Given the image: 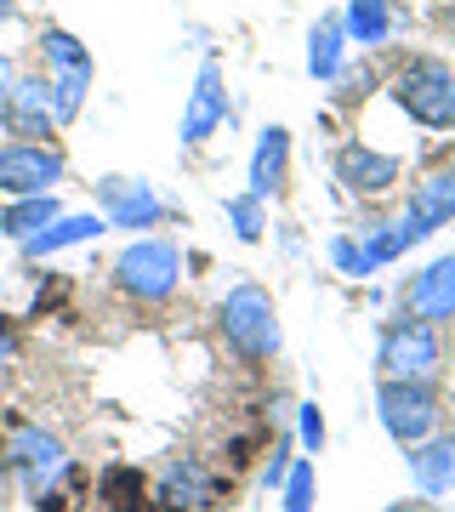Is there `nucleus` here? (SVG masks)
I'll list each match as a JSON object with an SVG mask.
<instances>
[{"instance_id":"f257e3e1","label":"nucleus","mask_w":455,"mask_h":512,"mask_svg":"<svg viewBox=\"0 0 455 512\" xmlns=\"http://www.w3.org/2000/svg\"><path fill=\"white\" fill-rule=\"evenodd\" d=\"M393 103L427 131H455V69L438 57H416L393 74Z\"/></svg>"},{"instance_id":"f03ea898","label":"nucleus","mask_w":455,"mask_h":512,"mask_svg":"<svg viewBox=\"0 0 455 512\" xmlns=\"http://www.w3.org/2000/svg\"><path fill=\"white\" fill-rule=\"evenodd\" d=\"M217 325L239 359H273L279 353V313L262 285H234L217 302Z\"/></svg>"},{"instance_id":"7ed1b4c3","label":"nucleus","mask_w":455,"mask_h":512,"mask_svg":"<svg viewBox=\"0 0 455 512\" xmlns=\"http://www.w3.org/2000/svg\"><path fill=\"white\" fill-rule=\"evenodd\" d=\"M0 456H6V473L18 478L35 501L40 495H52V484L69 473V450H63V439L46 433V427H35V421H12V427H6V444H0Z\"/></svg>"},{"instance_id":"20e7f679","label":"nucleus","mask_w":455,"mask_h":512,"mask_svg":"<svg viewBox=\"0 0 455 512\" xmlns=\"http://www.w3.org/2000/svg\"><path fill=\"white\" fill-rule=\"evenodd\" d=\"M40 57H46V92H52L57 126H69L74 114L86 109V92H91V52L69 35V29H46V35H40Z\"/></svg>"},{"instance_id":"39448f33","label":"nucleus","mask_w":455,"mask_h":512,"mask_svg":"<svg viewBox=\"0 0 455 512\" xmlns=\"http://www.w3.org/2000/svg\"><path fill=\"white\" fill-rule=\"evenodd\" d=\"M182 279V251L171 239H131L126 251L114 256V285L137 302H165Z\"/></svg>"},{"instance_id":"423d86ee","label":"nucleus","mask_w":455,"mask_h":512,"mask_svg":"<svg viewBox=\"0 0 455 512\" xmlns=\"http://www.w3.org/2000/svg\"><path fill=\"white\" fill-rule=\"evenodd\" d=\"M382 370L393 382H433L444 370V336L427 319H399L382 330Z\"/></svg>"},{"instance_id":"0eeeda50","label":"nucleus","mask_w":455,"mask_h":512,"mask_svg":"<svg viewBox=\"0 0 455 512\" xmlns=\"http://www.w3.org/2000/svg\"><path fill=\"white\" fill-rule=\"evenodd\" d=\"M63 177H69V154L63 148L23 143V137L0 143V194H12V200H23V194H52Z\"/></svg>"},{"instance_id":"6e6552de","label":"nucleus","mask_w":455,"mask_h":512,"mask_svg":"<svg viewBox=\"0 0 455 512\" xmlns=\"http://www.w3.org/2000/svg\"><path fill=\"white\" fill-rule=\"evenodd\" d=\"M376 410H382V427L404 450L421 439H433V427H438V393L427 382H393L387 376L382 393H376Z\"/></svg>"},{"instance_id":"1a4fd4ad","label":"nucleus","mask_w":455,"mask_h":512,"mask_svg":"<svg viewBox=\"0 0 455 512\" xmlns=\"http://www.w3.org/2000/svg\"><path fill=\"white\" fill-rule=\"evenodd\" d=\"M0 126L35 143V137H52L57 114H52V92H46V74H18L6 92H0Z\"/></svg>"},{"instance_id":"9d476101","label":"nucleus","mask_w":455,"mask_h":512,"mask_svg":"<svg viewBox=\"0 0 455 512\" xmlns=\"http://www.w3.org/2000/svg\"><path fill=\"white\" fill-rule=\"evenodd\" d=\"M97 211L109 228H154L165 217V200L143 177H103L97 183Z\"/></svg>"},{"instance_id":"9b49d317","label":"nucleus","mask_w":455,"mask_h":512,"mask_svg":"<svg viewBox=\"0 0 455 512\" xmlns=\"http://www.w3.org/2000/svg\"><path fill=\"white\" fill-rule=\"evenodd\" d=\"M450 217H455V165L421 177V183L410 188V205H404V217H399V239L416 245V239H427L433 228H444Z\"/></svg>"},{"instance_id":"f8f14e48","label":"nucleus","mask_w":455,"mask_h":512,"mask_svg":"<svg viewBox=\"0 0 455 512\" xmlns=\"http://www.w3.org/2000/svg\"><path fill=\"white\" fill-rule=\"evenodd\" d=\"M217 473L205 467L200 456H177V461H165L160 467V478H154V501L160 507H171V512H194V507H211L217 501Z\"/></svg>"},{"instance_id":"ddd939ff","label":"nucleus","mask_w":455,"mask_h":512,"mask_svg":"<svg viewBox=\"0 0 455 512\" xmlns=\"http://www.w3.org/2000/svg\"><path fill=\"white\" fill-rule=\"evenodd\" d=\"M228 120V92H222V69L217 63H200L194 74V92H188V109H182V143L194 148L205 143L211 131Z\"/></svg>"},{"instance_id":"4468645a","label":"nucleus","mask_w":455,"mask_h":512,"mask_svg":"<svg viewBox=\"0 0 455 512\" xmlns=\"http://www.w3.org/2000/svg\"><path fill=\"white\" fill-rule=\"evenodd\" d=\"M404 308H410V319H427V325L455 319V256H438L433 268H421L404 285Z\"/></svg>"},{"instance_id":"2eb2a0df","label":"nucleus","mask_w":455,"mask_h":512,"mask_svg":"<svg viewBox=\"0 0 455 512\" xmlns=\"http://www.w3.org/2000/svg\"><path fill=\"white\" fill-rule=\"evenodd\" d=\"M336 177L347 183V194H387V188L399 183V160L376 154V148H364V143H347L336 154Z\"/></svg>"},{"instance_id":"dca6fc26","label":"nucleus","mask_w":455,"mask_h":512,"mask_svg":"<svg viewBox=\"0 0 455 512\" xmlns=\"http://www.w3.org/2000/svg\"><path fill=\"white\" fill-rule=\"evenodd\" d=\"M410 478H416L421 495H450L455 490V433L410 444Z\"/></svg>"},{"instance_id":"f3484780","label":"nucleus","mask_w":455,"mask_h":512,"mask_svg":"<svg viewBox=\"0 0 455 512\" xmlns=\"http://www.w3.org/2000/svg\"><path fill=\"white\" fill-rule=\"evenodd\" d=\"M109 228L103 222V211H63V217H52L40 234H29L23 239V256H52V251H69V245H86V239H97Z\"/></svg>"},{"instance_id":"a211bd4d","label":"nucleus","mask_w":455,"mask_h":512,"mask_svg":"<svg viewBox=\"0 0 455 512\" xmlns=\"http://www.w3.org/2000/svg\"><path fill=\"white\" fill-rule=\"evenodd\" d=\"M285 165H291V131L268 126L262 137H256V154H251V194L256 200H273V194H279Z\"/></svg>"},{"instance_id":"6ab92c4d","label":"nucleus","mask_w":455,"mask_h":512,"mask_svg":"<svg viewBox=\"0 0 455 512\" xmlns=\"http://www.w3.org/2000/svg\"><path fill=\"white\" fill-rule=\"evenodd\" d=\"M52 217H63V205H57V194H23V200H12L6 211H0V234H12L23 245L29 234H40Z\"/></svg>"},{"instance_id":"aec40b11","label":"nucleus","mask_w":455,"mask_h":512,"mask_svg":"<svg viewBox=\"0 0 455 512\" xmlns=\"http://www.w3.org/2000/svg\"><path fill=\"white\" fill-rule=\"evenodd\" d=\"M387 29H393V18H387V0H347L342 35L353 40V46H382Z\"/></svg>"},{"instance_id":"412c9836","label":"nucleus","mask_w":455,"mask_h":512,"mask_svg":"<svg viewBox=\"0 0 455 512\" xmlns=\"http://www.w3.org/2000/svg\"><path fill=\"white\" fill-rule=\"evenodd\" d=\"M342 46H347L342 18H325L313 29L308 35V74L313 80H336V74H342Z\"/></svg>"},{"instance_id":"4be33fe9","label":"nucleus","mask_w":455,"mask_h":512,"mask_svg":"<svg viewBox=\"0 0 455 512\" xmlns=\"http://www.w3.org/2000/svg\"><path fill=\"white\" fill-rule=\"evenodd\" d=\"M97 501H103L109 512H137L143 507V473H137V467H103Z\"/></svg>"},{"instance_id":"5701e85b","label":"nucleus","mask_w":455,"mask_h":512,"mask_svg":"<svg viewBox=\"0 0 455 512\" xmlns=\"http://www.w3.org/2000/svg\"><path fill=\"white\" fill-rule=\"evenodd\" d=\"M228 222H234V234L251 245V239H262V200L256 194H234L228 200Z\"/></svg>"},{"instance_id":"b1692460","label":"nucleus","mask_w":455,"mask_h":512,"mask_svg":"<svg viewBox=\"0 0 455 512\" xmlns=\"http://www.w3.org/2000/svg\"><path fill=\"white\" fill-rule=\"evenodd\" d=\"M330 262H336L342 274H353V279L376 274V262L364 256V245H359V239H347V234H336V239H330Z\"/></svg>"},{"instance_id":"393cba45","label":"nucleus","mask_w":455,"mask_h":512,"mask_svg":"<svg viewBox=\"0 0 455 512\" xmlns=\"http://www.w3.org/2000/svg\"><path fill=\"white\" fill-rule=\"evenodd\" d=\"M285 512H313V467H291L285 473Z\"/></svg>"},{"instance_id":"a878e982","label":"nucleus","mask_w":455,"mask_h":512,"mask_svg":"<svg viewBox=\"0 0 455 512\" xmlns=\"http://www.w3.org/2000/svg\"><path fill=\"white\" fill-rule=\"evenodd\" d=\"M302 444H308V450L325 444V416H319V404H302Z\"/></svg>"},{"instance_id":"bb28decb","label":"nucleus","mask_w":455,"mask_h":512,"mask_svg":"<svg viewBox=\"0 0 455 512\" xmlns=\"http://www.w3.org/2000/svg\"><path fill=\"white\" fill-rule=\"evenodd\" d=\"M336 86H342V97H364L370 86H376V74L370 69H347V74H336Z\"/></svg>"},{"instance_id":"cd10ccee","label":"nucleus","mask_w":455,"mask_h":512,"mask_svg":"<svg viewBox=\"0 0 455 512\" xmlns=\"http://www.w3.org/2000/svg\"><path fill=\"white\" fill-rule=\"evenodd\" d=\"M285 473H291V467H285V444H273V461L262 467V484L273 490V484H285Z\"/></svg>"},{"instance_id":"c85d7f7f","label":"nucleus","mask_w":455,"mask_h":512,"mask_svg":"<svg viewBox=\"0 0 455 512\" xmlns=\"http://www.w3.org/2000/svg\"><path fill=\"white\" fill-rule=\"evenodd\" d=\"M12 353H18V336H12V325H6V319H0V365H6Z\"/></svg>"},{"instance_id":"c756f323","label":"nucleus","mask_w":455,"mask_h":512,"mask_svg":"<svg viewBox=\"0 0 455 512\" xmlns=\"http://www.w3.org/2000/svg\"><path fill=\"white\" fill-rule=\"evenodd\" d=\"M6 86H12V63H6V57H0V92H6Z\"/></svg>"},{"instance_id":"7c9ffc66","label":"nucleus","mask_w":455,"mask_h":512,"mask_svg":"<svg viewBox=\"0 0 455 512\" xmlns=\"http://www.w3.org/2000/svg\"><path fill=\"white\" fill-rule=\"evenodd\" d=\"M6 18H12V0H0V23H6Z\"/></svg>"},{"instance_id":"2f4dec72","label":"nucleus","mask_w":455,"mask_h":512,"mask_svg":"<svg viewBox=\"0 0 455 512\" xmlns=\"http://www.w3.org/2000/svg\"><path fill=\"white\" fill-rule=\"evenodd\" d=\"M387 512H416V507H387Z\"/></svg>"}]
</instances>
